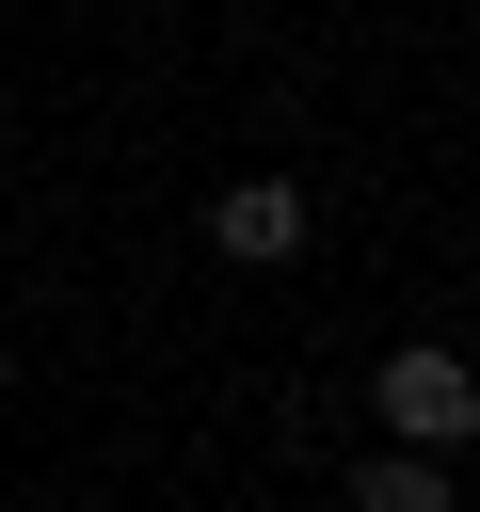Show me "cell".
Masks as SVG:
<instances>
[{"label": "cell", "instance_id": "7a4b0ae2", "mask_svg": "<svg viewBox=\"0 0 480 512\" xmlns=\"http://www.w3.org/2000/svg\"><path fill=\"white\" fill-rule=\"evenodd\" d=\"M208 256L288 272V256H304V192H288V176H224V192H208Z\"/></svg>", "mask_w": 480, "mask_h": 512}, {"label": "cell", "instance_id": "3957f363", "mask_svg": "<svg viewBox=\"0 0 480 512\" xmlns=\"http://www.w3.org/2000/svg\"><path fill=\"white\" fill-rule=\"evenodd\" d=\"M352 512H448V448H384V464H352Z\"/></svg>", "mask_w": 480, "mask_h": 512}, {"label": "cell", "instance_id": "277c9868", "mask_svg": "<svg viewBox=\"0 0 480 512\" xmlns=\"http://www.w3.org/2000/svg\"><path fill=\"white\" fill-rule=\"evenodd\" d=\"M0 384H16V352H0Z\"/></svg>", "mask_w": 480, "mask_h": 512}, {"label": "cell", "instance_id": "6da1fadb", "mask_svg": "<svg viewBox=\"0 0 480 512\" xmlns=\"http://www.w3.org/2000/svg\"><path fill=\"white\" fill-rule=\"evenodd\" d=\"M368 400H384L400 448H480V368H464L448 336H400V352L368 368Z\"/></svg>", "mask_w": 480, "mask_h": 512}]
</instances>
